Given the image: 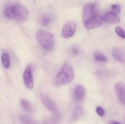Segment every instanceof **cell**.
I'll return each mask as SVG.
<instances>
[{"label": "cell", "mask_w": 125, "mask_h": 124, "mask_svg": "<svg viewBox=\"0 0 125 124\" xmlns=\"http://www.w3.org/2000/svg\"><path fill=\"white\" fill-rule=\"evenodd\" d=\"M4 13L7 18L17 21H25L29 17L28 9L24 6L19 4L6 7Z\"/></svg>", "instance_id": "obj_1"}, {"label": "cell", "mask_w": 125, "mask_h": 124, "mask_svg": "<svg viewBox=\"0 0 125 124\" xmlns=\"http://www.w3.org/2000/svg\"><path fill=\"white\" fill-rule=\"evenodd\" d=\"M74 71L72 66L68 63H65L62 67L60 72L56 75V85L61 86L70 83L74 79Z\"/></svg>", "instance_id": "obj_2"}, {"label": "cell", "mask_w": 125, "mask_h": 124, "mask_svg": "<svg viewBox=\"0 0 125 124\" xmlns=\"http://www.w3.org/2000/svg\"><path fill=\"white\" fill-rule=\"evenodd\" d=\"M36 40L47 51H51L54 47V38L49 32L44 30H39L36 34Z\"/></svg>", "instance_id": "obj_3"}, {"label": "cell", "mask_w": 125, "mask_h": 124, "mask_svg": "<svg viewBox=\"0 0 125 124\" xmlns=\"http://www.w3.org/2000/svg\"><path fill=\"white\" fill-rule=\"evenodd\" d=\"M102 23V17L99 13H96L87 20L84 21V24L87 29H92L101 26Z\"/></svg>", "instance_id": "obj_4"}, {"label": "cell", "mask_w": 125, "mask_h": 124, "mask_svg": "<svg viewBox=\"0 0 125 124\" xmlns=\"http://www.w3.org/2000/svg\"><path fill=\"white\" fill-rule=\"evenodd\" d=\"M40 99H41V101L43 104V105L50 112H51L52 114H55L56 115H57L58 111H57V106H56L54 101L50 97H48L47 95L42 94L40 96Z\"/></svg>", "instance_id": "obj_5"}, {"label": "cell", "mask_w": 125, "mask_h": 124, "mask_svg": "<svg viewBox=\"0 0 125 124\" xmlns=\"http://www.w3.org/2000/svg\"><path fill=\"white\" fill-rule=\"evenodd\" d=\"M76 29V24L73 21H68L63 26L62 36L65 38H69L74 35Z\"/></svg>", "instance_id": "obj_6"}, {"label": "cell", "mask_w": 125, "mask_h": 124, "mask_svg": "<svg viewBox=\"0 0 125 124\" xmlns=\"http://www.w3.org/2000/svg\"><path fill=\"white\" fill-rule=\"evenodd\" d=\"M23 81L24 85L28 89H32L34 88V80H33L32 74L31 66L30 64L27 65L23 75Z\"/></svg>", "instance_id": "obj_7"}, {"label": "cell", "mask_w": 125, "mask_h": 124, "mask_svg": "<svg viewBox=\"0 0 125 124\" xmlns=\"http://www.w3.org/2000/svg\"><path fill=\"white\" fill-rule=\"evenodd\" d=\"M96 13V5L95 4H88L85 5L83 10V21L87 20Z\"/></svg>", "instance_id": "obj_8"}, {"label": "cell", "mask_w": 125, "mask_h": 124, "mask_svg": "<svg viewBox=\"0 0 125 124\" xmlns=\"http://www.w3.org/2000/svg\"><path fill=\"white\" fill-rule=\"evenodd\" d=\"M115 90L118 100L122 104L125 105V87L122 83L119 82L115 85Z\"/></svg>", "instance_id": "obj_9"}, {"label": "cell", "mask_w": 125, "mask_h": 124, "mask_svg": "<svg viewBox=\"0 0 125 124\" xmlns=\"http://www.w3.org/2000/svg\"><path fill=\"white\" fill-rule=\"evenodd\" d=\"M103 21L109 24H118L120 21L119 17L114 12H108L102 16Z\"/></svg>", "instance_id": "obj_10"}, {"label": "cell", "mask_w": 125, "mask_h": 124, "mask_svg": "<svg viewBox=\"0 0 125 124\" xmlns=\"http://www.w3.org/2000/svg\"><path fill=\"white\" fill-rule=\"evenodd\" d=\"M85 94V89L83 86H77L74 90V98L77 102H81L84 98V96Z\"/></svg>", "instance_id": "obj_11"}, {"label": "cell", "mask_w": 125, "mask_h": 124, "mask_svg": "<svg viewBox=\"0 0 125 124\" xmlns=\"http://www.w3.org/2000/svg\"><path fill=\"white\" fill-rule=\"evenodd\" d=\"M112 56L118 62L121 63L125 62V55L123 52L118 48H114L112 49Z\"/></svg>", "instance_id": "obj_12"}, {"label": "cell", "mask_w": 125, "mask_h": 124, "mask_svg": "<svg viewBox=\"0 0 125 124\" xmlns=\"http://www.w3.org/2000/svg\"><path fill=\"white\" fill-rule=\"evenodd\" d=\"M1 60L2 65L6 69H8L10 67V56L8 53L4 52L1 54Z\"/></svg>", "instance_id": "obj_13"}, {"label": "cell", "mask_w": 125, "mask_h": 124, "mask_svg": "<svg viewBox=\"0 0 125 124\" xmlns=\"http://www.w3.org/2000/svg\"><path fill=\"white\" fill-rule=\"evenodd\" d=\"M94 59L99 62H106L107 58L100 52H95L94 54Z\"/></svg>", "instance_id": "obj_14"}, {"label": "cell", "mask_w": 125, "mask_h": 124, "mask_svg": "<svg viewBox=\"0 0 125 124\" xmlns=\"http://www.w3.org/2000/svg\"><path fill=\"white\" fill-rule=\"evenodd\" d=\"M21 104L23 106V109L28 112H31L32 110V107L30 102L26 99H21Z\"/></svg>", "instance_id": "obj_15"}, {"label": "cell", "mask_w": 125, "mask_h": 124, "mask_svg": "<svg viewBox=\"0 0 125 124\" xmlns=\"http://www.w3.org/2000/svg\"><path fill=\"white\" fill-rule=\"evenodd\" d=\"M20 120L24 124H35L34 120L28 115H21L20 117Z\"/></svg>", "instance_id": "obj_16"}, {"label": "cell", "mask_w": 125, "mask_h": 124, "mask_svg": "<svg viewBox=\"0 0 125 124\" xmlns=\"http://www.w3.org/2000/svg\"><path fill=\"white\" fill-rule=\"evenodd\" d=\"M115 32L118 36L122 38L125 39V31L121 27H117L115 28Z\"/></svg>", "instance_id": "obj_17"}, {"label": "cell", "mask_w": 125, "mask_h": 124, "mask_svg": "<svg viewBox=\"0 0 125 124\" xmlns=\"http://www.w3.org/2000/svg\"><path fill=\"white\" fill-rule=\"evenodd\" d=\"M111 8L113 10L114 13H119L121 11V7L120 5L117 4H113L112 6H111Z\"/></svg>", "instance_id": "obj_18"}, {"label": "cell", "mask_w": 125, "mask_h": 124, "mask_svg": "<svg viewBox=\"0 0 125 124\" xmlns=\"http://www.w3.org/2000/svg\"><path fill=\"white\" fill-rule=\"evenodd\" d=\"M50 23V18L48 17H43L41 19V23L43 26H48Z\"/></svg>", "instance_id": "obj_19"}, {"label": "cell", "mask_w": 125, "mask_h": 124, "mask_svg": "<svg viewBox=\"0 0 125 124\" xmlns=\"http://www.w3.org/2000/svg\"><path fill=\"white\" fill-rule=\"evenodd\" d=\"M82 114V109L81 107L78 106L74 110V116L75 117H78Z\"/></svg>", "instance_id": "obj_20"}, {"label": "cell", "mask_w": 125, "mask_h": 124, "mask_svg": "<svg viewBox=\"0 0 125 124\" xmlns=\"http://www.w3.org/2000/svg\"><path fill=\"white\" fill-rule=\"evenodd\" d=\"M96 113H97V114H98L99 115H100V116H103L105 114V111L104 110V109L100 106H98L96 108Z\"/></svg>", "instance_id": "obj_21"}, {"label": "cell", "mask_w": 125, "mask_h": 124, "mask_svg": "<svg viewBox=\"0 0 125 124\" xmlns=\"http://www.w3.org/2000/svg\"><path fill=\"white\" fill-rule=\"evenodd\" d=\"M70 53L73 56H76L79 53V51L76 47H73L70 50Z\"/></svg>", "instance_id": "obj_22"}, {"label": "cell", "mask_w": 125, "mask_h": 124, "mask_svg": "<svg viewBox=\"0 0 125 124\" xmlns=\"http://www.w3.org/2000/svg\"><path fill=\"white\" fill-rule=\"evenodd\" d=\"M111 124H122L118 121H112V122L111 123Z\"/></svg>", "instance_id": "obj_23"}]
</instances>
